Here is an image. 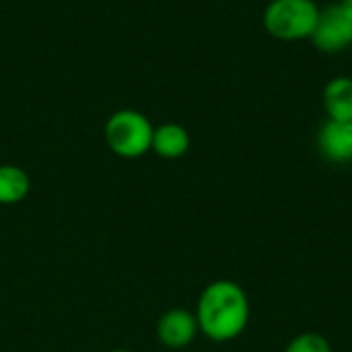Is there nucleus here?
<instances>
[{
	"mask_svg": "<svg viewBox=\"0 0 352 352\" xmlns=\"http://www.w3.org/2000/svg\"><path fill=\"white\" fill-rule=\"evenodd\" d=\"M194 316L200 334L208 340L219 344L231 342L237 340L250 324V297L239 283L221 278L202 289Z\"/></svg>",
	"mask_w": 352,
	"mask_h": 352,
	"instance_id": "1",
	"label": "nucleus"
},
{
	"mask_svg": "<svg viewBox=\"0 0 352 352\" xmlns=\"http://www.w3.org/2000/svg\"><path fill=\"white\" fill-rule=\"evenodd\" d=\"M320 4L316 0H270L264 8V29L270 37L280 41L311 39L318 21Z\"/></svg>",
	"mask_w": 352,
	"mask_h": 352,
	"instance_id": "2",
	"label": "nucleus"
},
{
	"mask_svg": "<svg viewBox=\"0 0 352 352\" xmlns=\"http://www.w3.org/2000/svg\"><path fill=\"white\" fill-rule=\"evenodd\" d=\"M153 122L136 109L113 111L103 128L109 151L122 159H140L153 144Z\"/></svg>",
	"mask_w": 352,
	"mask_h": 352,
	"instance_id": "3",
	"label": "nucleus"
},
{
	"mask_svg": "<svg viewBox=\"0 0 352 352\" xmlns=\"http://www.w3.org/2000/svg\"><path fill=\"white\" fill-rule=\"evenodd\" d=\"M311 43L324 54H338L352 47V12L340 2L328 4L320 12Z\"/></svg>",
	"mask_w": 352,
	"mask_h": 352,
	"instance_id": "4",
	"label": "nucleus"
},
{
	"mask_svg": "<svg viewBox=\"0 0 352 352\" xmlns=\"http://www.w3.org/2000/svg\"><path fill=\"white\" fill-rule=\"evenodd\" d=\"M200 334L198 320L192 311L175 307L165 311L157 322V340L167 349H186Z\"/></svg>",
	"mask_w": 352,
	"mask_h": 352,
	"instance_id": "5",
	"label": "nucleus"
},
{
	"mask_svg": "<svg viewBox=\"0 0 352 352\" xmlns=\"http://www.w3.org/2000/svg\"><path fill=\"white\" fill-rule=\"evenodd\" d=\"M318 151L330 163H352V120H326L318 132Z\"/></svg>",
	"mask_w": 352,
	"mask_h": 352,
	"instance_id": "6",
	"label": "nucleus"
},
{
	"mask_svg": "<svg viewBox=\"0 0 352 352\" xmlns=\"http://www.w3.org/2000/svg\"><path fill=\"white\" fill-rule=\"evenodd\" d=\"M190 144H192L190 132L182 124L165 122V124L155 126L153 130L151 151L161 159H167V161L182 159L190 151Z\"/></svg>",
	"mask_w": 352,
	"mask_h": 352,
	"instance_id": "7",
	"label": "nucleus"
},
{
	"mask_svg": "<svg viewBox=\"0 0 352 352\" xmlns=\"http://www.w3.org/2000/svg\"><path fill=\"white\" fill-rule=\"evenodd\" d=\"M322 103L328 120H352V78L334 76L322 91Z\"/></svg>",
	"mask_w": 352,
	"mask_h": 352,
	"instance_id": "8",
	"label": "nucleus"
},
{
	"mask_svg": "<svg viewBox=\"0 0 352 352\" xmlns=\"http://www.w3.org/2000/svg\"><path fill=\"white\" fill-rule=\"evenodd\" d=\"M31 179L19 165H0V206L19 204L27 198Z\"/></svg>",
	"mask_w": 352,
	"mask_h": 352,
	"instance_id": "9",
	"label": "nucleus"
},
{
	"mask_svg": "<svg viewBox=\"0 0 352 352\" xmlns=\"http://www.w3.org/2000/svg\"><path fill=\"white\" fill-rule=\"evenodd\" d=\"M285 352H332V344L318 332H303L287 344Z\"/></svg>",
	"mask_w": 352,
	"mask_h": 352,
	"instance_id": "10",
	"label": "nucleus"
},
{
	"mask_svg": "<svg viewBox=\"0 0 352 352\" xmlns=\"http://www.w3.org/2000/svg\"><path fill=\"white\" fill-rule=\"evenodd\" d=\"M340 4H342L344 8H349L352 12V0H340Z\"/></svg>",
	"mask_w": 352,
	"mask_h": 352,
	"instance_id": "11",
	"label": "nucleus"
},
{
	"mask_svg": "<svg viewBox=\"0 0 352 352\" xmlns=\"http://www.w3.org/2000/svg\"><path fill=\"white\" fill-rule=\"evenodd\" d=\"M109 352H132V351H128V349H116V351H109Z\"/></svg>",
	"mask_w": 352,
	"mask_h": 352,
	"instance_id": "12",
	"label": "nucleus"
}]
</instances>
